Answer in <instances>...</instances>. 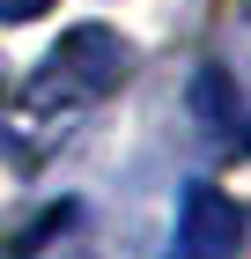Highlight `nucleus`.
I'll return each mask as SVG.
<instances>
[{"mask_svg":"<svg viewBox=\"0 0 251 259\" xmlns=\"http://www.w3.org/2000/svg\"><path fill=\"white\" fill-rule=\"evenodd\" d=\"M126 67H133L126 37H111V30H96V22L67 30L59 52L22 81V97L8 104V119H0V134H8V148H15V170H37L59 141L126 81Z\"/></svg>","mask_w":251,"mask_h":259,"instance_id":"f257e3e1","label":"nucleus"},{"mask_svg":"<svg viewBox=\"0 0 251 259\" xmlns=\"http://www.w3.org/2000/svg\"><path fill=\"white\" fill-rule=\"evenodd\" d=\"M236 244H244V207H236L229 193H214V185H192L170 259H229Z\"/></svg>","mask_w":251,"mask_h":259,"instance_id":"f03ea898","label":"nucleus"},{"mask_svg":"<svg viewBox=\"0 0 251 259\" xmlns=\"http://www.w3.org/2000/svg\"><path fill=\"white\" fill-rule=\"evenodd\" d=\"M52 15V0H0V22H37Z\"/></svg>","mask_w":251,"mask_h":259,"instance_id":"7ed1b4c3","label":"nucleus"},{"mask_svg":"<svg viewBox=\"0 0 251 259\" xmlns=\"http://www.w3.org/2000/svg\"><path fill=\"white\" fill-rule=\"evenodd\" d=\"M244 148H251V134H244Z\"/></svg>","mask_w":251,"mask_h":259,"instance_id":"20e7f679","label":"nucleus"}]
</instances>
